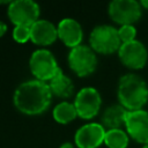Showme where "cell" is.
<instances>
[{"label":"cell","instance_id":"1","mask_svg":"<svg viewBox=\"0 0 148 148\" xmlns=\"http://www.w3.org/2000/svg\"><path fill=\"white\" fill-rule=\"evenodd\" d=\"M52 101V92L49 84L37 79L22 82L14 92L13 102L15 108L24 114L36 116L46 111Z\"/></svg>","mask_w":148,"mask_h":148},{"label":"cell","instance_id":"2","mask_svg":"<svg viewBox=\"0 0 148 148\" xmlns=\"http://www.w3.org/2000/svg\"><path fill=\"white\" fill-rule=\"evenodd\" d=\"M117 97L127 111L141 110L148 104V86L140 75L127 73L119 79Z\"/></svg>","mask_w":148,"mask_h":148},{"label":"cell","instance_id":"3","mask_svg":"<svg viewBox=\"0 0 148 148\" xmlns=\"http://www.w3.org/2000/svg\"><path fill=\"white\" fill-rule=\"evenodd\" d=\"M89 46L96 52L101 54H112L114 52L118 53L121 40L118 35V28L109 24H99L96 25L89 36Z\"/></svg>","mask_w":148,"mask_h":148},{"label":"cell","instance_id":"4","mask_svg":"<svg viewBox=\"0 0 148 148\" xmlns=\"http://www.w3.org/2000/svg\"><path fill=\"white\" fill-rule=\"evenodd\" d=\"M29 68L35 79L50 81L60 71L53 53L46 49H38L32 52L29 59Z\"/></svg>","mask_w":148,"mask_h":148},{"label":"cell","instance_id":"5","mask_svg":"<svg viewBox=\"0 0 148 148\" xmlns=\"http://www.w3.org/2000/svg\"><path fill=\"white\" fill-rule=\"evenodd\" d=\"M67 61L69 68L80 77L92 74L97 67L96 52L90 46L84 44L71 49Z\"/></svg>","mask_w":148,"mask_h":148},{"label":"cell","instance_id":"6","mask_svg":"<svg viewBox=\"0 0 148 148\" xmlns=\"http://www.w3.org/2000/svg\"><path fill=\"white\" fill-rule=\"evenodd\" d=\"M109 16L119 25L136 23L142 15L140 1L135 0H113L108 7Z\"/></svg>","mask_w":148,"mask_h":148},{"label":"cell","instance_id":"7","mask_svg":"<svg viewBox=\"0 0 148 148\" xmlns=\"http://www.w3.org/2000/svg\"><path fill=\"white\" fill-rule=\"evenodd\" d=\"M7 14L15 27H31L36 21H38L40 9L39 5L32 0H16L8 5Z\"/></svg>","mask_w":148,"mask_h":148},{"label":"cell","instance_id":"8","mask_svg":"<svg viewBox=\"0 0 148 148\" xmlns=\"http://www.w3.org/2000/svg\"><path fill=\"white\" fill-rule=\"evenodd\" d=\"M74 105L77 116L82 119H92L96 117L102 106V97L96 88L84 87L75 96Z\"/></svg>","mask_w":148,"mask_h":148},{"label":"cell","instance_id":"9","mask_svg":"<svg viewBox=\"0 0 148 148\" xmlns=\"http://www.w3.org/2000/svg\"><path fill=\"white\" fill-rule=\"evenodd\" d=\"M118 57L125 67L138 71L142 69L147 65L148 50L142 42L135 39L133 42L121 44L118 51Z\"/></svg>","mask_w":148,"mask_h":148},{"label":"cell","instance_id":"10","mask_svg":"<svg viewBox=\"0 0 148 148\" xmlns=\"http://www.w3.org/2000/svg\"><path fill=\"white\" fill-rule=\"evenodd\" d=\"M125 130L131 139L147 145L148 143V110L141 109L128 111L125 120Z\"/></svg>","mask_w":148,"mask_h":148},{"label":"cell","instance_id":"11","mask_svg":"<svg viewBox=\"0 0 148 148\" xmlns=\"http://www.w3.org/2000/svg\"><path fill=\"white\" fill-rule=\"evenodd\" d=\"M106 130L99 123H88L81 126L74 135L77 148H98L104 143Z\"/></svg>","mask_w":148,"mask_h":148},{"label":"cell","instance_id":"12","mask_svg":"<svg viewBox=\"0 0 148 148\" xmlns=\"http://www.w3.org/2000/svg\"><path fill=\"white\" fill-rule=\"evenodd\" d=\"M58 38L68 47L73 49L79 45H81V42L83 39V30L81 24L71 17L62 18L58 25Z\"/></svg>","mask_w":148,"mask_h":148},{"label":"cell","instance_id":"13","mask_svg":"<svg viewBox=\"0 0 148 148\" xmlns=\"http://www.w3.org/2000/svg\"><path fill=\"white\" fill-rule=\"evenodd\" d=\"M57 38V27L47 20H38L30 27V40L39 46L51 45Z\"/></svg>","mask_w":148,"mask_h":148},{"label":"cell","instance_id":"14","mask_svg":"<svg viewBox=\"0 0 148 148\" xmlns=\"http://www.w3.org/2000/svg\"><path fill=\"white\" fill-rule=\"evenodd\" d=\"M127 110L120 105V104H112L108 106L102 114V125L104 128L108 130H114V128H121L125 126V120L127 116Z\"/></svg>","mask_w":148,"mask_h":148},{"label":"cell","instance_id":"15","mask_svg":"<svg viewBox=\"0 0 148 148\" xmlns=\"http://www.w3.org/2000/svg\"><path fill=\"white\" fill-rule=\"evenodd\" d=\"M49 87L52 95L60 98H68L73 95L74 91V84L72 80L67 75H65L61 69L56 74L52 80L49 81Z\"/></svg>","mask_w":148,"mask_h":148},{"label":"cell","instance_id":"16","mask_svg":"<svg viewBox=\"0 0 148 148\" xmlns=\"http://www.w3.org/2000/svg\"><path fill=\"white\" fill-rule=\"evenodd\" d=\"M53 119L59 124H68L73 121L77 117V112L74 103L69 102H60L58 103L52 111Z\"/></svg>","mask_w":148,"mask_h":148},{"label":"cell","instance_id":"17","mask_svg":"<svg viewBox=\"0 0 148 148\" xmlns=\"http://www.w3.org/2000/svg\"><path fill=\"white\" fill-rule=\"evenodd\" d=\"M130 135L123 128L108 130L104 138V145L108 148H127Z\"/></svg>","mask_w":148,"mask_h":148},{"label":"cell","instance_id":"18","mask_svg":"<svg viewBox=\"0 0 148 148\" xmlns=\"http://www.w3.org/2000/svg\"><path fill=\"white\" fill-rule=\"evenodd\" d=\"M136 34H138L136 28L133 24H125V25H120L118 28V35H119V38L121 40V44L135 40Z\"/></svg>","mask_w":148,"mask_h":148},{"label":"cell","instance_id":"19","mask_svg":"<svg viewBox=\"0 0 148 148\" xmlns=\"http://www.w3.org/2000/svg\"><path fill=\"white\" fill-rule=\"evenodd\" d=\"M13 38L17 43H25L30 39V27L25 25H16L13 29Z\"/></svg>","mask_w":148,"mask_h":148},{"label":"cell","instance_id":"20","mask_svg":"<svg viewBox=\"0 0 148 148\" xmlns=\"http://www.w3.org/2000/svg\"><path fill=\"white\" fill-rule=\"evenodd\" d=\"M7 32V24L2 21H0V37H2Z\"/></svg>","mask_w":148,"mask_h":148},{"label":"cell","instance_id":"21","mask_svg":"<svg viewBox=\"0 0 148 148\" xmlns=\"http://www.w3.org/2000/svg\"><path fill=\"white\" fill-rule=\"evenodd\" d=\"M59 148H74V146H73L71 142H65V143H62Z\"/></svg>","mask_w":148,"mask_h":148},{"label":"cell","instance_id":"22","mask_svg":"<svg viewBox=\"0 0 148 148\" xmlns=\"http://www.w3.org/2000/svg\"><path fill=\"white\" fill-rule=\"evenodd\" d=\"M140 5H141L142 8H145V9L148 10V0H141L140 1Z\"/></svg>","mask_w":148,"mask_h":148},{"label":"cell","instance_id":"23","mask_svg":"<svg viewBox=\"0 0 148 148\" xmlns=\"http://www.w3.org/2000/svg\"><path fill=\"white\" fill-rule=\"evenodd\" d=\"M142 148H148V143H147V145H143Z\"/></svg>","mask_w":148,"mask_h":148}]
</instances>
